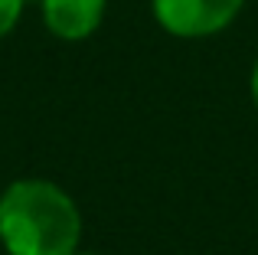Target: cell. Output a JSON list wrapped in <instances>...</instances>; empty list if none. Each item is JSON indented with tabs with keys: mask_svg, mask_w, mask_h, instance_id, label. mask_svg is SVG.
I'll return each instance as SVG.
<instances>
[{
	"mask_svg": "<svg viewBox=\"0 0 258 255\" xmlns=\"http://www.w3.org/2000/svg\"><path fill=\"white\" fill-rule=\"evenodd\" d=\"M248 89H252V102H255V108H258V59H255V66H252V79H248Z\"/></svg>",
	"mask_w": 258,
	"mask_h": 255,
	"instance_id": "cell-5",
	"label": "cell"
},
{
	"mask_svg": "<svg viewBox=\"0 0 258 255\" xmlns=\"http://www.w3.org/2000/svg\"><path fill=\"white\" fill-rule=\"evenodd\" d=\"M26 4H30V0H0V39H7L13 30H17Z\"/></svg>",
	"mask_w": 258,
	"mask_h": 255,
	"instance_id": "cell-4",
	"label": "cell"
},
{
	"mask_svg": "<svg viewBox=\"0 0 258 255\" xmlns=\"http://www.w3.org/2000/svg\"><path fill=\"white\" fill-rule=\"evenodd\" d=\"M72 255H98V252H79V249H76V252H72Z\"/></svg>",
	"mask_w": 258,
	"mask_h": 255,
	"instance_id": "cell-6",
	"label": "cell"
},
{
	"mask_svg": "<svg viewBox=\"0 0 258 255\" xmlns=\"http://www.w3.org/2000/svg\"><path fill=\"white\" fill-rule=\"evenodd\" d=\"M82 242V213L52 180L23 177L0 193V245L7 255H72Z\"/></svg>",
	"mask_w": 258,
	"mask_h": 255,
	"instance_id": "cell-1",
	"label": "cell"
},
{
	"mask_svg": "<svg viewBox=\"0 0 258 255\" xmlns=\"http://www.w3.org/2000/svg\"><path fill=\"white\" fill-rule=\"evenodd\" d=\"M108 0H39L46 30L66 43H82L101 26Z\"/></svg>",
	"mask_w": 258,
	"mask_h": 255,
	"instance_id": "cell-3",
	"label": "cell"
},
{
	"mask_svg": "<svg viewBox=\"0 0 258 255\" xmlns=\"http://www.w3.org/2000/svg\"><path fill=\"white\" fill-rule=\"evenodd\" d=\"M245 0H151L160 30L176 39H206L229 30Z\"/></svg>",
	"mask_w": 258,
	"mask_h": 255,
	"instance_id": "cell-2",
	"label": "cell"
}]
</instances>
